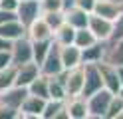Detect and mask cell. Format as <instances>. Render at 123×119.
Instances as JSON below:
<instances>
[{
  "label": "cell",
  "instance_id": "277c9868",
  "mask_svg": "<svg viewBox=\"0 0 123 119\" xmlns=\"http://www.w3.org/2000/svg\"><path fill=\"white\" fill-rule=\"evenodd\" d=\"M40 69H42V74L50 75V77L60 75L62 71H66L64 62H62V54H60V44H56V42L52 44V48H50L48 56H46V58H44V62L40 63Z\"/></svg>",
  "mask_w": 123,
  "mask_h": 119
},
{
  "label": "cell",
  "instance_id": "d4e9b609",
  "mask_svg": "<svg viewBox=\"0 0 123 119\" xmlns=\"http://www.w3.org/2000/svg\"><path fill=\"white\" fill-rule=\"evenodd\" d=\"M44 16V20L52 26V30H56V28H60L62 24L66 22V12L64 10H52V12H44L42 14Z\"/></svg>",
  "mask_w": 123,
  "mask_h": 119
},
{
  "label": "cell",
  "instance_id": "8992f818",
  "mask_svg": "<svg viewBox=\"0 0 123 119\" xmlns=\"http://www.w3.org/2000/svg\"><path fill=\"white\" fill-rule=\"evenodd\" d=\"M113 26H115L113 20H107V18H103V16L91 12L87 28L95 34V38L99 40V42H109V40H111V36H113Z\"/></svg>",
  "mask_w": 123,
  "mask_h": 119
},
{
  "label": "cell",
  "instance_id": "2e32d148",
  "mask_svg": "<svg viewBox=\"0 0 123 119\" xmlns=\"http://www.w3.org/2000/svg\"><path fill=\"white\" fill-rule=\"evenodd\" d=\"M113 66H123V38L105 42V60Z\"/></svg>",
  "mask_w": 123,
  "mask_h": 119
},
{
  "label": "cell",
  "instance_id": "8fae6325",
  "mask_svg": "<svg viewBox=\"0 0 123 119\" xmlns=\"http://www.w3.org/2000/svg\"><path fill=\"white\" fill-rule=\"evenodd\" d=\"M66 109L70 113V119H89L87 97L86 95H74L66 99Z\"/></svg>",
  "mask_w": 123,
  "mask_h": 119
},
{
  "label": "cell",
  "instance_id": "e0dca14e",
  "mask_svg": "<svg viewBox=\"0 0 123 119\" xmlns=\"http://www.w3.org/2000/svg\"><path fill=\"white\" fill-rule=\"evenodd\" d=\"M0 36L6 38V40H10V42H14V40L26 36V26H24L20 20L4 22V24H0Z\"/></svg>",
  "mask_w": 123,
  "mask_h": 119
},
{
  "label": "cell",
  "instance_id": "f1b7e54d",
  "mask_svg": "<svg viewBox=\"0 0 123 119\" xmlns=\"http://www.w3.org/2000/svg\"><path fill=\"white\" fill-rule=\"evenodd\" d=\"M0 119H18V111L0 101Z\"/></svg>",
  "mask_w": 123,
  "mask_h": 119
},
{
  "label": "cell",
  "instance_id": "f35d334b",
  "mask_svg": "<svg viewBox=\"0 0 123 119\" xmlns=\"http://www.w3.org/2000/svg\"><path fill=\"white\" fill-rule=\"evenodd\" d=\"M20 2H22V0H20Z\"/></svg>",
  "mask_w": 123,
  "mask_h": 119
},
{
  "label": "cell",
  "instance_id": "4fadbf2b",
  "mask_svg": "<svg viewBox=\"0 0 123 119\" xmlns=\"http://www.w3.org/2000/svg\"><path fill=\"white\" fill-rule=\"evenodd\" d=\"M60 54H62V62H64L66 69H74L78 66H83V58H81V48L75 44H68V46H60Z\"/></svg>",
  "mask_w": 123,
  "mask_h": 119
},
{
  "label": "cell",
  "instance_id": "4dcf8cb0",
  "mask_svg": "<svg viewBox=\"0 0 123 119\" xmlns=\"http://www.w3.org/2000/svg\"><path fill=\"white\" fill-rule=\"evenodd\" d=\"M12 66V54L10 50H0V69Z\"/></svg>",
  "mask_w": 123,
  "mask_h": 119
},
{
  "label": "cell",
  "instance_id": "74e56055",
  "mask_svg": "<svg viewBox=\"0 0 123 119\" xmlns=\"http://www.w3.org/2000/svg\"><path fill=\"white\" fill-rule=\"evenodd\" d=\"M113 2H117V4H123V0H113Z\"/></svg>",
  "mask_w": 123,
  "mask_h": 119
},
{
  "label": "cell",
  "instance_id": "7402d4cb",
  "mask_svg": "<svg viewBox=\"0 0 123 119\" xmlns=\"http://www.w3.org/2000/svg\"><path fill=\"white\" fill-rule=\"evenodd\" d=\"M99 40L95 38V34L91 32L87 26L86 28H78L75 30V38H74V44L78 46V48H81V50H86V48H89V46H93V44H97Z\"/></svg>",
  "mask_w": 123,
  "mask_h": 119
},
{
  "label": "cell",
  "instance_id": "5bb4252c",
  "mask_svg": "<svg viewBox=\"0 0 123 119\" xmlns=\"http://www.w3.org/2000/svg\"><path fill=\"white\" fill-rule=\"evenodd\" d=\"M26 34L32 38L34 42H38V40H52L54 38V30H52L50 24L44 20V16H40V18H36L26 28Z\"/></svg>",
  "mask_w": 123,
  "mask_h": 119
},
{
  "label": "cell",
  "instance_id": "e575fe53",
  "mask_svg": "<svg viewBox=\"0 0 123 119\" xmlns=\"http://www.w3.org/2000/svg\"><path fill=\"white\" fill-rule=\"evenodd\" d=\"M10 48H12V42L0 36V50H10Z\"/></svg>",
  "mask_w": 123,
  "mask_h": 119
},
{
  "label": "cell",
  "instance_id": "ffe728a7",
  "mask_svg": "<svg viewBox=\"0 0 123 119\" xmlns=\"http://www.w3.org/2000/svg\"><path fill=\"white\" fill-rule=\"evenodd\" d=\"M28 91L32 95H40L44 99H50V75L40 74L32 83L28 85Z\"/></svg>",
  "mask_w": 123,
  "mask_h": 119
},
{
  "label": "cell",
  "instance_id": "603a6c76",
  "mask_svg": "<svg viewBox=\"0 0 123 119\" xmlns=\"http://www.w3.org/2000/svg\"><path fill=\"white\" fill-rule=\"evenodd\" d=\"M16 85V66H8L4 69H0V93L10 89V87Z\"/></svg>",
  "mask_w": 123,
  "mask_h": 119
},
{
  "label": "cell",
  "instance_id": "ba28073f",
  "mask_svg": "<svg viewBox=\"0 0 123 119\" xmlns=\"http://www.w3.org/2000/svg\"><path fill=\"white\" fill-rule=\"evenodd\" d=\"M16 12H18V20L28 28L36 18H40V16H42L40 0H22Z\"/></svg>",
  "mask_w": 123,
  "mask_h": 119
},
{
  "label": "cell",
  "instance_id": "52a82bcc",
  "mask_svg": "<svg viewBox=\"0 0 123 119\" xmlns=\"http://www.w3.org/2000/svg\"><path fill=\"white\" fill-rule=\"evenodd\" d=\"M86 68V83H83V93L81 95H91L99 91L103 87V79H101V71H99L97 63H83Z\"/></svg>",
  "mask_w": 123,
  "mask_h": 119
},
{
  "label": "cell",
  "instance_id": "cb8c5ba5",
  "mask_svg": "<svg viewBox=\"0 0 123 119\" xmlns=\"http://www.w3.org/2000/svg\"><path fill=\"white\" fill-rule=\"evenodd\" d=\"M52 44H54V38L52 40H38V42L32 40V46H34V62L36 63H42L44 62V58L48 56Z\"/></svg>",
  "mask_w": 123,
  "mask_h": 119
},
{
  "label": "cell",
  "instance_id": "7a4b0ae2",
  "mask_svg": "<svg viewBox=\"0 0 123 119\" xmlns=\"http://www.w3.org/2000/svg\"><path fill=\"white\" fill-rule=\"evenodd\" d=\"M10 54H12V63H14V66H22V63L34 62L32 38L26 34V36H22V38H18V40H14V42H12V48H10Z\"/></svg>",
  "mask_w": 123,
  "mask_h": 119
},
{
  "label": "cell",
  "instance_id": "3957f363",
  "mask_svg": "<svg viewBox=\"0 0 123 119\" xmlns=\"http://www.w3.org/2000/svg\"><path fill=\"white\" fill-rule=\"evenodd\" d=\"M62 77H64V83H66L68 97L83 93V83H86V68L83 66H78L74 69H66L62 74Z\"/></svg>",
  "mask_w": 123,
  "mask_h": 119
},
{
  "label": "cell",
  "instance_id": "d6986e66",
  "mask_svg": "<svg viewBox=\"0 0 123 119\" xmlns=\"http://www.w3.org/2000/svg\"><path fill=\"white\" fill-rule=\"evenodd\" d=\"M81 58L83 63H99L105 60V42H97L93 46L81 50Z\"/></svg>",
  "mask_w": 123,
  "mask_h": 119
},
{
  "label": "cell",
  "instance_id": "ac0fdd59",
  "mask_svg": "<svg viewBox=\"0 0 123 119\" xmlns=\"http://www.w3.org/2000/svg\"><path fill=\"white\" fill-rule=\"evenodd\" d=\"M89 12H86L83 8L80 6H74L70 8V10H66V22L68 24H72V26L78 30V28H86L87 24H89Z\"/></svg>",
  "mask_w": 123,
  "mask_h": 119
},
{
  "label": "cell",
  "instance_id": "1f68e13d",
  "mask_svg": "<svg viewBox=\"0 0 123 119\" xmlns=\"http://www.w3.org/2000/svg\"><path fill=\"white\" fill-rule=\"evenodd\" d=\"M10 20H18V12H14V10H4V8H0V24L10 22Z\"/></svg>",
  "mask_w": 123,
  "mask_h": 119
},
{
  "label": "cell",
  "instance_id": "f546056e",
  "mask_svg": "<svg viewBox=\"0 0 123 119\" xmlns=\"http://www.w3.org/2000/svg\"><path fill=\"white\" fill-rule=\"evenodd\" d=\"M123 38V12L119 14V18L115 20V26H113V36L111 40H121Z\"/></svg>",
  "mask_w": 123,
  "mask_h": 119
},
{
  "label": "cell",
  "instance_id": "d590c367",
  "mask_svg": "<svg viewBox=\"0 0 123 119\" xmlns=\"http://www.w3.org/2000/svg\"><path fill=\"white\" fill-rule=\"evenodd\" d=\"M62 2H64V12L74 8V6H78V0H62Z\"/></svg>",
  "mask_w": 123,
  "mask_h": 119
},
{
  "label": "cell",
  "instance_id": "484cf974",
  "mask_svg": "<svg viewBox=\"0 0 123 119\" xmlns=\"http://www.w3.org/2000/svg\"><path fill=\"white\" fill-rule=\"evenodd\" d=\"M66 101H58V99H48L46 101V107H44V113H42V119H56L58 111L64 107Z\"/></svg>",
  "mask_w": 123,
  "mask_h": 119
},
{
  "label": "cell",
  "instance_id": "30bf717a",
  "mask_svg": "<svg viewBox=\"0 0 123 119\" xmlns=\"http://www.w3.org/2000/svg\"><path fill=\"white\" fill-rule=\"evenodd\" d=\"M28 93H30L28 87H24V85H14V87H10V89H6V91L0 93V101L6 103V105L12 107V109L20 111L24 99L28 97Z\"/></svg>",
  "mask_w": 123,
  "mask_h": 119
},
{
  "label": "cell",
  "instance_id": "8d00e7d4",
  "mask_svg": "<svg viewBox=\"0 0 123 119\" xmlns=\"http://www.w3.org/2000/svg\"><path fill=\"white\" fill-rule=\"evenodd\" d=\"M117 93H119V95H121V97H123V85H121V89H119Z\"/></svg>",
  "mask_w": 123,
  "mask_h": 119
},
{
  "label": "cell",
  "instance_id": "836d02e7",
  "mask_svg": "<svg viewBox=\"0 0 123 119\" xmlns=\"http://www.w3.org/2000/svg\"><path fill=\"white\" fill-rule=\"evenodd\" d=\"M20 6V0H0V8H4V10H14L16 12Z\"/></svg>",
  "mask_w": 123,
  "mask_h": 119
},
{
  "label": "cell",
  "instance_id": "7c38bea8",
  "mask_svg": "<svg viewBox=\"0 0 123 119\" xmlns=\"http://www.w3.org/2000/svg\"><path fill=\"white\" fill-rule=\"evenodd\" d=\"M40 74H42L40 63H36V62H28V63H22V66H16V85L28 87Z\"/></svg>",
  "mask_w": 123,
  "mask_h": 119
},
{
  "label": "cell",
  "instance_id": "d6a6232c",
  "mask_svg": "<svg viewBox=\"0 0 123 119\" xmlns=\"http://www.w3.org/2000/svg\"><path fill=\"white\" fill-rule=\"evenodd\" d=\"M95 4H97V0H78V6L83 8V10L89 12V14L95 10Z\"/></svg>",
  "mask_w": 123,
  "mask_h": 119
},
{
  "label": "cell",
  "instance_id": "83f0119b",
  "mask_svg": "<svg viewBox=\"0 0 123 119\" xmlns=\"http://www.w3.org/2000/svg\"><path fill=\"white\" fill-rule=\"evenodd\" d=\"M40 6H42V14L52 12V10H64V2L62 0H40Z\"/></svg>",
  "mask_w": 123,
  "mask_h": 119
},
{
  "label": "cell",
  "instance_id": "9a60e30c",
  "mask_svg": "<svg viewBox=\"0 0 123 119\" xmlns=\"http://www.w3.org/2000/svg\"><path fill=\"white\" fill-rule=\"evenodd\" d=\"M121 12H123V4H117L113 0H97L95 10H93V14H99L107 20H113V22L119 18Z\"/></svg>",
  "mask_w": 123,
  "mask_h": 119
},
{
  "label": "cell",
  "instance_id": "6da1fadb",
  "mask_svg": "<svg viewBox=\"0 0 123 119\" xmlns=\"http://www.w3.org/2000/svg\"><path fill=\"white\" fill-rule=\"evenodd\" d=\"M113 91L101 87L99 91L87 95V109H89V119H105L107 109H109V103L113 97Z\"/></svg>",
  "mask_w": 123,
  "mask_h": 119
},
{
  "label": "cell",
  "instance_id": "9c48e42d",
  "mask_svg": "<svg viewBox=\"0 0 123 119\" xmlns=\"http://www.w3.org/2000/svg\"><path fill=\"white\" fill-rule=\"evenodd\" d=\"M99 71H101V79H103V87L113 93H117L121 89V81L117 75V66H113L109 62H99Z\"/></svg>",
  "mask_w": 123,
  "mask_h": 119
},
{
  "label": "cell",
  "instance_id": "5b68a950",
  "mask_svg": "<svg viewBox=\"0 0 123 119\" xmlns=\"http://www.w3.org/2000/svg\"><path fill=\"white\" fill-rule=\"evenodd\" d=\"M46 101L48 99L40 97V95L28 93V97L24 99V103H22V107L18 111V119H42Z\"/></svg>",
  "mask_w": 123,
  "mask_h": 119
},
{
  "label": "cell",
  "instance_id": "44dd1931",
  "mask_svg": "<svg viewBox=\"0 0 123 119\" xmlns=\"http://www.w3.org/2000/svg\"><path fill=\"white\" fill-rule=\"evenodd\" d=\"M74 38H75V28L72 24H68V22H64L60 28L54 30V42L60 44V46L74 44Z\"/></svg>",
  "mask_w": 123,
  "mask_h": 119
},
{
  "label": "cell",
  "instance_id": "4316f807",
  "mask_svg": "<svg viewBox=\"0 0 123 119\" xmlns=\"http://www.w3.org/2000/svg\"><path fill=\"white\" fill-rule=\"evenodd\" d=\"M123 111V97L119 93H115L111 97V103H109V109H107V115L105 119H117V115Z\"/></svg>",
  "mask_w": 123,
  "mask_h": 119
}]
</instances>
